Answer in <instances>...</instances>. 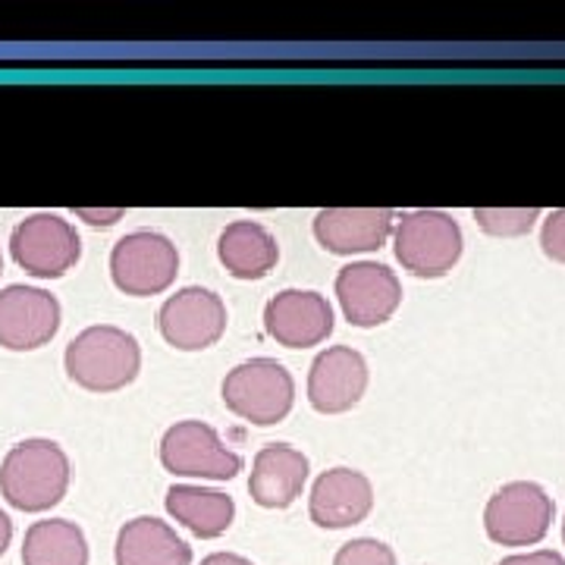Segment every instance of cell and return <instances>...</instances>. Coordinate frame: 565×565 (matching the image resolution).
Returning a JSON list of instances; mask_svg holds the SVG:
<instances>
[{
  "label": "cell",
  "instance_id": "6da1fadb",
  "mask_svg": "<svg viewBox=\"0 0 565 565\" xmlns=\"http://www.w3.org/2000/svg\"><path fill=\"white\" fill-rule=\"evenodd\" d=\"M73 481L70 456L61 444L32 437L10 446L0 462V497L20 512H47L63 503Z\"/></svg>",
  "mask_w": 565,
  "mask_h": 565
},
{
  "label": "cell",
  "instance_id": "7a4b0ae2",
  "mask_svg": "<svg viewBox=\"0 0 565 565\" xmlns=\"http://www.w3.org/2000/svg\"><path fill=\"white\" fill-rule=\"evenodd\" d=\"M63 364L73 384L88 393H117L129 386L141 371L139 340L114 323L85 327L63 352Z\"/></svg>",
  "mask_w": 565,
  "mask_h": 565
},
{
  "label": "cell",
  "instance_id": "3957f363",
  "mask_svg": "<svg viewBox=\"0 0 565 565\" xmlns=\"http://www.w3.org/2000/svg\"><path fill=\"white\" fill-rule=\"evenodd\" d=\"M462 226L446 211H434V207L408 211L393 226L396 262L403 264V270L424 280L446 277L462 258Z\"/></svg>",
  "mask_w": 565,
  "mask_h": 565
},
{
  "label": "cell",
  "instance_id": "277c9868",
  "mask_svg": "<svg viewBox=\"0 0 565 565\" xmlns=\"http://www.w3.org/2000/svg\"><path fill=\"white\" fill-rule=\"evenodd\" d=\"M223 405L243 422L270 427L280 424L296 405V381L277 359H248L239 362L221 386Z\"/></svg>",
  "mask_w": 565,
  "mask_h": 565
},
{
  "label": "cell",
  "instance_id": "5b68a950",
  "mask_svg": "<svg viewBox=\"0 0 565 565\" xmlns=\"http://www.w3.org/2000/svg\"><path fill=\"white\" fill-rule=\"evenodd\" d=\"M556 503L534 481H509L484 505V531L500 546H537L550 534Z\"/></svg>",
  "mask_w": 565,
  "mask_h": 565
},
{
  "label": "cell",
  "instance_id": "8992f818",
  "mask_svg": "<svg viewBox=\"0 0 565 565\" xmlns=\"http://www.w3.org/2000/svg\"><path fill=\"white\" fill-rule=\"evenodd\" d=\"M161 465L189 481H233L243 471V456L223 444L211 424L185 418L161 437Z\"/></svg>",
  "mask_w": 565,
  "mask_h": 565
},
{
  "label": "cell",
  "instance_id": "52a82bcc",
  "mask_svg": "<svg viewBox=\"0 0 565 565\" xmlns=\"http://www.w3.org/2000/svg\"><path fill=\"white\" fill-rule=\"evenodd\" d=\"M180 274V252L163 233L136 230L126 233L110 252V277L126 296H161Z\"/></svg>",
  "mask_w": 565,
  "mask_h": 565
},
{
  "label": "cell",
  "instance_id": "ba28073f",
  "mask_svg": "<svg viewBox=\"0 0 565 565\" xmlns=\"http://www.w3.org/2000/svg\"><path fill=\"white\" fill-rule=\"evenodd\" d=\"M10 255L29 277L57 280L79 264L82 239L61 214H29L10 236Z\"/></svg>",
  "mask_w": 565,
  "mask_h": 565
},
{
  "label": "cell",
  "instance_id": "9c48e42d",
  "mask_svg": "<svg viewBox=\"0 0 565 565\" xmlns=\"http://www.w3.org/2000/svg\"><path fill=\"white\" fill-rule=\"evenodd\" d=\"M158 330L173 349L202 352L226 333V305L214 289L185 286L161 305Z\"/></svg>",
  "mask_w": 565,
  "mask_h": 565
},
{
  "label": "cell",
  "instance_id": "30bf717a",
  "mask_svg": "<svg viewBox=\"0 0 565 565\" xmlns=\"http://www.w3.org/2000/svg\"><path fill=\"white\" fill-rule=\"evenodd\" d=\"M61 318V302L47 289L25 282L0 289V345L10 352H32L51 343Z\"/></svg>",
  "mask_w": 565,
  "mask_h": 565
},
{
  "label": "cell",
  "instance_id": "8fae6325",
  "mask_svg": "<svg viewBox=\"0 0 565 565\" xmlns=\"http://www.w3.org/2000/svg\"><path fill=\"white\" fill-rule=\"evenodd\" d=\"M337 299L352 327H381L403 305V282L381 262H352L337 274Z\"/></svg>",
  "mask_w": 565,
  "mask_h": 565
},
{
  "label": "cell",
  "instance_id": "7c38bea8",
  "mask_svg": "<svg viewBox=\"0 0 565 565\" xmlns=\"http://www.w3.org/2000/svg\"><path fill=\"white\" fill-rule=\"evenodd\" d=\"M264 330L286 349H311L333 333V305L315 289H282L264 305Z\"/></svg>",
  "mask_w": 565,
  "mask_h": 565
},
{
  "label": "cell",
  "instance_id": "4fadbf2b",
  "mask_svg": "<svg viewBox=\"0 0 565 565\" xmlns=\"http://www.w3.org/2000/svg\"><path fill=\"white\" fill-rule=\"evenodd\" d=\"M371 381L367 362L352 345H330L311 362L308 371V403L321 415H343L362 403Z\"/></svg>",
  "mask_w": 565,
  "mask_h": 565
},
{
  "label": "cell",
  "instance_id": "5bb4252c",
  "mask_svg": "<svg viewBox=\"0 0 565 565\" xmlns=\"http://www.w3.org/2000/svg\"><path fill=\"white\" fill-rule=\"evenodd\" d=\"M374 509V484L364 471L355 468H330L311 487L308 515L318 527L340 531V527L362 525Z\"/></svg>",
  "mask_w": 565,
  "mask_h": 565
},
{
  "label": "cell",
  "instance_id": "9a60e30c",
  "mask_svg": "<svg viewBox=\"0 0 565 565\" xmlns=\"http://www.w3.org/2000/svg\"><path fill=\"white\" fill-rule=\"evenodd\" d=\"M396 214L386 207H327L315 217V236L330 255H364L393 239Z\"/></svg>",
  "mask_w": 565,
  "mask_h": 565
},
{
  "label": "cell",
  "instance_id": "2e32d148",
  "mask_svg": "<svg viewBox=\"0 0 565 565\" xmlns=\"http://www.w3.org/2000/svg\"><path fill=\"white\" fill-rule=\"evenodd\" d=\"M311 462L302 449L289 444H267L252 462L248 493L262 509H286L302 497Z\"/></svg>",
  "mask_w": 565,
  "mask_h": 565
},
{
  "label": "cell",
  "instance_id": "e0dca14e",
  "mask_svg": "<svg viewBox=\"0 0 565 565\" xmlns=\"http://www.w3.org/2000/svg\"><path fill=\"white\" fill-rule=\"evenodd\" d=\"M114 559L117 565H192V546L182 541L170 522L139 515L120 527Z\"/></svg>",
  "mask_w": 565,
  "mask_h": 565
},
{
  "label": "cell",
  "instance_id": "ac0fdd59",
  "mask_svg": "<svg viewBox=\"0 0 565 565\" xmlns=\"http://www.w3.org/2000/svg\"><path fill=\"white\" fill-rule=\"evenodd\" d=\"M217 258L236 280H262L280 262V245L264 223L233 221L217 239Z\"/></svg>",
  "mask_w": 565,
  "mask_h": 565
},
{
  "label": "cell",
  "instance_id": "d6986e66",
  "mask_svg": "<svg viewBox=\"0 0 565 565\" xmlns=\"http://www.w3.org/2000/svg\"><path fill=\"white\" fill-rule=\"evenodd\" d=\"M163 505L173 522H180L185 531H192L202 541H214V537L226 534L236 519L233 497L204 484H173L167 490Z\"/></svg>",
  "mask_w": 565,
  "mask_h": 565
},
{
  "label": "cell",
  "instance_id": "ffe728a7",
  "mask_svg": "<svg viewBox=\"0 0 565 565\" xmlns=\"http://www.w3.org/2000/svg\"><path fill=\"white\" fill-rule=\"evenodd\" d=\"M22 565H88L85 531L70 519H41L25 527Z\"/></svg>",
  "mask_w": 565,
  "mask_h": 565
},
{
  "label": "cell",
  "instance_id": "44dd1931",
  "mask_svg": "<svg viewBox=\"0 0 565 565\" xmlns=\"http://www.w3.org/2000/svg\"><path fill=\"white\" fill-rule=\"evenodd\" d=\"M475 221L487 236L515 239L534 230V223L541 221V211L537 207H478Z\"/></svg>",
  "mask_w": 565,
  "mask_h": 565
},
{
  "label": "cell",
  "instance_id": "7402d4cb",
  "mask_svg": "<svg viewBox=\"0 0 565 565\" xmlns=\"http://www.w3.org/2000/svg\"><path fill=\"white\" fill-rule=\"evenodd\" d=\"M333 565H396V553L377 537H355L337 550Z\"/></svg>",
  "mask_w": 565,
  "mask_h": 565
},
{
  "label": "cell",
  "instance_id": "603a6c76",
  "mask_svg": "<svg viewBox=\"0 0 565 565\" xmlns=\"http://www.w3.org/2000/svg\"><path fill=\"white\" fill-rule=\"evenodd\" d=\"M541 248L546 258L565 264V207L546 214L544 226H541Z\"/></svg>",
  "mask_w": 565,
  "mask_h": 565
},
{
  "label": "cell",
  "instance_id": "cb8c5ba5",
  "mask_svg": "<svg viewBox=\"0 0 565 565\" xmlns=\"http://www.w3.org/2000/svg\"><path fill=\"white\" fill-rule=\"evenodd\" d=\"M497 565H565V559L556 550H527V553H512Z\"/></svg>",
  "mask_w": 565,
  "mask_h": 565
},
{
  "label": "cell",
  "instance_id": "d4e9b609",
  "mask_svg": "<svg viewBox=\"0 0 565 565\" xmlns=\"http://www.w3.org/2000/svg\"><path fill=\"white\" fill-rule=\"evenodd\" d=\"M76 217L88 221L92 226H114V223L122 217V211L120 207H117V211H88V207H79V211H76Z\"/></svg>",
  "mask_w": 565,
  "mask_h": 565
},
{
  "label": "cell",
  "instance_id": "484cf974",
  "mask_svg": "<svg viewBox=\"0 0 565 565\" xmlns=\"http://www.w3.org/2000/svg\"><path fill=\"white\" fill-rule=\"evenodd\" d=\"M199 565H255L252 559H245L239 553H211V556H204Z\"/></svg>",
  "mask_w": 565,
  "mask_h": 565
},
{
  "label": "cell",
  "instance_id": "4316f807",
  "mask_svg": "<svg viewBox=\"0 0 565 565\" xmlns=\"http://www.w3.org/2000/svg\"><path fill=\"white\" fill-rule=\"evenodd\" d=\"M10 541H13V522H10V515L0 509V556L10 550Z\"/></svg>",
  "mask_w": 565,
  "mask_h": 565
},
{
  "label": "cell",
  "instance_id": "83f0119b",
  "mask_svg": "<svg viewBox=\"0 0 565 565\" xmlns=\"http://www.w3.org/2000/svg\"><path fill=\"white\" fill-rule=\"evenodd\" d=\"M0 274H3V252H0Z\"/></svg>",
  "mask_w": 565,
  "mask_h": 565
},
{
  "label": "cell",
  "instance_id": "f1b7e54d",
  "mask_svg": "<svg viewBox=\"0 0 565 565\" xmlns=\"http://www.w3.org/2000/svg\"><path fill=\"white\" fill-rule=\"evenodd\" d=\"M563 541H565V519H563Z\"/></svg>",
  "mask_w": 565,
  "mask_h": 565
}]
</instances>
